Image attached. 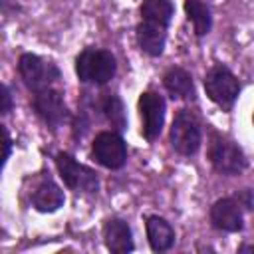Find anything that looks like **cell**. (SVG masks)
<instances>
[{
	"instance_id": "obj_1",
	"label": "cell",
	"mask_w": 254,
	"mask_h": 254,
	"mask_svg": "<svg viewBox=\"0 0 254 254\" xmlns=\"http://www.w3.org/2000/svg\"><path fill=\"white\" fill-rule=\"evenodd\" d=\"M115 58L107 50L87 48L75 60V73L83 83L103 85L115 75Z\"/></svg>"
},
{
	"instance_id": "obj_2",
	"label": "cell",
	"mask_w": 254,
	"mask_h": 254,
	"mask_svg": "<svg viewBox=\"0 0 254 254\" xmlns=\"http://www.w3.org/2000/svg\"><path fill=\"white\" fill-rule=\"evenodd\" d=\"M208 159L212 163V167L222 173V175H228V177H234V175H240L248 161L242 153V149L228 137L224 135H218L214 133L210 137V145H208Z\"/></svg>"
},
{
	"instance_id": "obj_3",
	"label": "cell",
	"mask_w": 254,
	"mask_h": 254,
	"mask_svg": "<svg viewBox=\"0 0 254 254\" xmlns=\"http://www.w3.org/2000/svg\"><path fill=\"white\" fill-rule=\"evenodd\" d=\"M204 89H206V95L216 105H220L224 109H230L234 105L238 93H240V83L228 67L214 65L204 75Z\"/></svg>"
},
{
	"instance_id": "obj_4",
	"label": "cell",
	"mask_w": 254,
	"mask_h": 254,
	"mask_svg": "<svg viewBox=\"0 0 254 254\" xmlns=\"http://www.w3.org/2000/svg\"><path fill=\"white\" fill-rule=\"evenodd\" d=\"M18 71L32 91H42L60 79L58 65L36 54H22L18 60Z\"/></svg>"
},
{
	"instance_id": "obj_5",
	"label": "cell",
	"mask_w": 254,
	"mask_h": 254,
	"mask_svg": "<svg viewBox=\"0 0 254 254\" xmlns=\"http://www.w3.org/2000/svg\"><path fill=\"white\" fill-rule=\"evenodd\" d=\"M200 125L196 121V117L183 109L175 115L173 125H171V145L177 153L181 155H194L200 149Z\"/></svg>"
},
{
	"instance_id": "obj_6",
	"label": "cell",
	"mask_w": 254,
	"mask_h": 254,
	"mask_svg": "<svg viewBox=\"0 0 254 254\" xmlns=\"http://www.w3.org/2000/svg\"><path fill=\"white\" fill-rule=\"evenodd\" d=\"M56 165L60 171V177L64 179V183L73 189V190H81V192H97L99 189V179L95 175L93 169L77 163L71 155L67 153H60L56 157Z\"/></svg>"
},
{
	"instance_id": "obj_7",
	"label": "cell",
	"mask_w": 254,
	"mask_h": 254,
	"mask_svg": "<svg viewBox=\"0 0 254 254\" xmlns=\"http://www.w3.org/2000/svg\"><path fill=\"white\" fill-rule=\"evenodd\" d=\"M34 109H36L38 117L50 129H58V127H62L64 123L69 121V111L65 107L64 93L60 89L46 87L42 91H36V95H34Z\"/></svg>"
},
{
	"instance_id": "obj_8",
	"label": "cell",
	"mask_w": 254,
	"mask_h": 254,
	"mask_svg": "<svg viewBox=\"0 0 254 254\" xmlns=\"http://www.w3.org/2000/svg\"><path fill=\"white\" fill-rule=\"evenodd\" d=\"M91 153L99 165L105 169H121L127 163V145L125 141L113 133V131H103L93 139Z\"/></svg>"
},
{
	"instance_id": "obj_9",
	"label": "cell",
	"mask_w": 254,
	"mask_h": 254,
	"mask_svg": "<svg viewBox=\"0 0 254 254\" xmlns=\"http://www.w3.org/2000/svg\"><path fill=\"white\" fill-rule=\"evenodd\" d=\"M139 111L143 117V135L147 141H155L165 123V99L155 91H145L139 97Z\"/></svg>"
},
{
	"instance_id": "obj_10",
	"label": "cell",
	"mask_w": 254,
	"mask_h": 254,
	"mask_svg": "<svg viewBox=\"0 0 254 254\" xmlns=\"http://www.w3.org/2000/svg\"><path fill=\"white\" fill-rule=\"evenodd\" d=\"M210 220L218 230L238 232L242 228V212L234 198H220L210 208Z\"/></svg>"
},
{
	"instance_id": "obj_11",
	"label": "cell",
	"mask_w": 254,
	"mask_h": 254,
	"mask_svg": "<svg viewBox=\"0 0 254 254\" xmlns=\"http://www.w3.org/2000/svg\"><path fill=\"white\" fill-rule=\"evenodd\" d=\"M137 42L139 48L151 56V58H159L165 50V42H167V26L155 24V22H147L143 20L137 26Z\"/></svg>"
},
{
	"instance_id": "obj_12",
	"label": "cell",
	"mask_w": 254,
	"mask_h": 254,
	"mask_svg": "<svg viewBox=\"0 0 254 254\" xmlns=\"http://www.w3.org/2000/svg\"><path fill=\"white\" fill-rule=\"evenodd\" d=\"M103 238H105L107 248L111 252H115V254H125V252H131L135 248L133 236H131V228L121 218H109L105 222Z\"/></svg>"
},
{
	"instance_id": "obj_13",
	"label": "cell",
	"mask_w": 254,
	"mask_h": 254,
	"mask_svg": "<svg viewBox=\"0 0 254 254\" xmlns=\"http://www.w3.org/2000/svg\"><path fill=\"white\" fill-rule=\"evenodd\" d=\"M64 190L52 181V179H46L42 181L34 192H32V204L40 210V212H54L58 210L60 206H64Z\"/></svg>"
},
{
	"instance_id": "obj_14",
	"label": "cell",
	"mask_w": 254,
	"mask_h": 254,
	"mask_svg": "<svg viewBox=\"0 0 254 254\" xmlns=\"http://www.w3.org/2000/svg\"><path fill=\"white\" fill-rule=\"evenodd\" d=\"M147 238L155 252H165L175 244V230L173 226L161 216L147 218Z\"/></svg>"
},
{
	"instance_id": "obj_15",
	"label": "cell",
	"mask_w": 254,
	"mask_h": 254,
	"mask_svg": "<svg viewBox=\"0 0 254 254\" xmlns=\"http://www.w3.org/2000/svg\"><path fill=\"white\" fill-rule=\"evenodd\" d=\"M163 83L167 87V91L177 97V99H194V85H192V77L187 69L183 67H171L165 77Z\"/></svg>"
},
{
	"instance_id": "obj_16",
	"label": "cell",
	"mask_w": 254,
	"mask_h": 254,
	"mask_svg": "<svg viewBox=\"0 0 254 254\" xmlns=\"http://www.w3.org/2000/svg\"><path fill=\"white\" fill-rule=\"evenodd\" d=\"M185 12L189 16V20L194 26V32L198 38L206 36L212 28V16L206 4H202L200 0H187L185 2Z\"/></svg>"
},
{
	"instance_id": "obj_17",
	"label": "cell",
	"mask_w": 254,
	"mask_h": 254,
	"mask_svg": "<svg viewBox=\"0 0 254 254\" xmlns=\"http://www.w3.org/2000/svg\"><path fill=\"white\" fill-rule=\"evenodd\" d=\"M141 16L147 22L169 26V22L173 18V2L171 0H143Z\"/></svg>"
},
{
	"instance_id": "obj_18",
	"label": "cell",
	"mask_w": 254,
	"mask_h": 254,
	"mask_svg": "<svg viewBox=\"0 0 254 254\" xmlns=\"http://www.w3.org/2000/svg\"><path fill=\"white\" fill-rule=\"evenodd\" d=\"M101 109L105 113V117L109 119V123L113 127H117L119 131L127 129V115H125V109H123V103L117 95H107L101 103Z\"/></svg>"
},
{
	"instance_id": "obj_19",
	"label": "cell",
	"mask_w": 254,
	"mask_h": 254,
	"mask_svg": "<svg viewBox=\"0 0 254 254\" xmlns=\"http://www.w3.org/2000/svg\"><path fill=\"white\" fill-rule=\"evenodd\" d=\"M238 202H242L248 208H254V190L252 189H244L240 192V196H238Z\"/></svg>"
},
{
	"instance_id": "obj_20",
	"label": "cell",
	"mask_w": 254,
	"mask_h": 254,
	"mask_svg": "<svg viewBox=\"0 0 254 254\" xmlns=\"http://www.w3.org/2000/svg\"><path fill=\"white\" fill-rule=\"evenodd\" d=\"M2 99H4L2 113H10L12 111V95H10V89L6 85H2Z\"/></svg>"
},
{
	"instance_id": "obj_21",
	"label": "cell",
	"mask_w": 254,
	"mask_h": 254,
	"mask_svg": "<svg viewBox=\"0 0 254 254\" xmlns=\"http://www.w3.org/2000/svg\"><path fill=\"white\" fill-rule=\"evenodd\" d=\"M2 131H4V163H6V161H8V157H10V147H12V141H10L8 129L4 127Z\"/></svg>"
},
{
	"instance_id": "obj_22",
	"label": "cell",
	"mask_w": 254,
	"mask_h": 254,
	"mask_svg": "<svg viewBox=\"0 0 254 254\" xmlns=\"http://www.w3.org/2000/svg\"><path fill=\"white\" fill-rule=\"evenodd\" d=\"M240 252H254V246H242Z\"/></svg>"
}]
</instances>
